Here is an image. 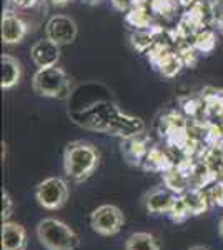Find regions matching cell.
Masks as SVG:
<instances>
[{
  "label": "cell",
  "mask_w": 223,
  "mask_h": 250,
  "mask_svg": "<svg viewBox=\"0 0 223 250\" xmlns=\"http://www.w3.org/2000/svg\"><path fill=\"white\" fill-rule=\"evenodd\" d=\"M100 164V154L95 145L85 140L70 142L63 150V170L74 182H85L90 179Z\"/></svg>",
  "instance_id": "cell-1"
},
{
  "label": "cell",
  "mask_w": 223,
  "mask_h": 250,
  "mask_svg": "<svg viewBox=\"0 0 223 250\" xmlns=\"http://www.w3.org/2000/svg\"><path fill=\"white\" fill-rule=\"evenodd\" d=\"M37 239L45 250H75L79 247V235L65 222L47 217L37 225Z\"/></svg>",
  "instance_id": "cell-2"
},
{
  "label": "cell",
  "mask_w": 223,
  "mask_h": 250,
  "mask_svg": "<svg viewBox=\"0 0 223 250\" xmlns=\"http://www.w3.org/2000/svg\"><path fill=\"white\" fill-rule=\"evenodd\" d=\"M32 88L40 97L63 99L68 92V79L65 70L57 65L39 68L32 79Z\"/></svg>",
  "instance_id": "cell-3"
},
{
  "label": "cell",
  "mask_w": 223,
  "mask_h": 250,
  "mask_svg": "<svg viewBox=\"0 0 223 250\" xmlns=\"http://www.w3.org/2000/svg\"><path fill=\"white\" fill-rule=\"evenodd\" d=\"M70 190L68 184L60 177H48L42 180L35 188V199L40 207L47 210H59L67 204Z\"/></svg>",
  "instance_id": "cell-4"
},
{
  "label": "cell",
  "mask_w": 223,
  "mask_h": 250,
  "mask_svg": "<svg viewBox=\"0 0 223 250\" xmlns=\"http://www.w3.org/2000/svg\"><path fill=\"white\" fill-rule=\"evenodd\" d=\"M125 225V215L117 205L105 204L97 207L90 215V227L102 237L117 235Z\"/></svg>",
  "instance_id": "cell-5"
},
{
  "label": "cell",
  "mask_w": 223,
  "mask_h": 250,
  "mask_svg": "<svg viewBox=\"0 0 223 250\" xmlns=\"http://www.w3.org/2000/svg\"><path fill=\"white\" fill-rule=\"evenodd\" d=\"M79 34V27L77 22L68 15H60L57 14L54 17L48 19L47 25H45V37L52 42L62 45H68L77 39Z\"/></svg>",
  "instance_id": "cell-6"
},
{
  "label": "cell",
  "mask_w": 223,
  "mask_h": 250,
  "mask_svg": "<svg viewBox=\"0 0 223 250\" xmlns=\"http://www.w3.org/2000/svg\"><path fill=\"white\" fill-rule=\"evenodd\" d=\"M178 195L172 188H168L167 185L163 187H155L152 190H148L143 195V205L147 208L148 213L153 215H160V213H167L172 210V207L175 205Z\"/></svg>",
  "instance_id": "cell-7"
},
{
  "label": "cell",
  "mask_w": 223,
  "mask_h": 250,
  "mask_svg": "<svg viewBox=\"0 0 223 250\" xmlns=\"http://www.w3.org/2000/svg\"><path fill=\"white\" fill-rule=\"evenodd\" d=\"M30 57H32V62L39 68L54 67L57 65V62H59V59H60V45L52 42V40H48L47 37L42 40H37L30 48Z\"/></svg>",
  "instance_id": "cell-8"
},
{
  "label": "cell",
  "mask_w": 223,
  "mask_h": 250,
  "mask_svg": "<svg viewBox=\"0 0 223 250\" xmlns=\"http://www.w3.org/2000/svg\"><path fill=\"white\" fill-rule=\"evenodd\" d=\"M27 35V23L14 12L5 10L2 15V42L7 45L20 43Z\"/></svg>",
  "instance_id": "cell-9"
},
{
  "label": "cell",
  "mask_w": 223,
  "mask_h": 250,
  "mask_svg": "<svg viewBox=\"0 0 223 250\" xmlns=\"http://www.w3.org/2000/svg\"><path fill=\"white\" fill-rule=\"evenodd\" d=\"M2 250H27V230L17 222H2Z\"/></svg>",
  "instance_id": "cell-10"
},
{
  "label": "cell",
  "mask_w": 223,
  "mask_h": 250,
  "mask_svg": "<svg viewBox=\"0 0 223 250\" xmlns=\"http://www.w3.org/2000/svg\"><path fill=\"white\" fill-rule=\"evenodd\" d=\"M20 75H22V67L20 62L14 55L3 54L2 55V82L0 87L3 90H9V88L15 87L20 82Z\"/></svg>",
  "instance_id": "cell-11"
},
{
  "label": "cell",
  "mask_w": 223,
  "mask_h": 250,
  "mask_svg": "<svg viewBox=\"0 0 223 250\" xmlns=\"http://www.w3.org/2000/svg\"><path fill=\"white\" fill-rule=\"evenodd\" d=\"M183 65L185 63H183V60H182L180 54H178V52H173V50H167L163 55H160L155 62V67L158 68V72L167 79L175 77Z\"/></svg>",
  "instance_id": "cell-12"
},
{
  "label": "cell",
  "mask_w": 223,
  "mask_h": 250,
  "mask_svg": "<svg viewBox=\"0 0 223 250\" xmlns=\"http://www.w3.org/2000/svg\"><path fill=\"white\" fill-rule=\"evenodd\" d=\"M125 250H160V242L150 232H135L125 240Z\"/></svg>",
  "instance_id": "cell-13"
},
{
  "label": "cell",
  "mask_w": 223,
  "mask_h": 250,
  "mask_svg": "<svg viewBox=\"0 0 223 250\" xmlns=\"http://www.w3.org/2000/svg\"><path fill=\"white\" fill-rule=\"evenodd\" d=\"M152 14L153 12L148 9L147 5H135L132 10H128L125 14V20L127 23H130L132 27H135L137 30L150 29L152 25Z\"/></svg>",
  "instance_id": "cell-14"
},
{
  "label": "cell",
  "mask_w": 223,
  "mask_h": 250,
  "mask_svg": "<svg viewBox=\"0 0 223 250\" xmlns=\"http://www.w3.org/2000/svg\"><path fill=\"white\" fill-rule=\"evenodd\" d=\"M157 39V30L155 25L150 27V29H143V30H135L130 34V43L132 47L135 48L137 52H147L152 48V45L155 43Z\"/></svg>",
  "instance_id": "cell-15"
},
{
  "label": "cell",
  "mask_w": 223,
  "mask_h": 250,
  "mask_svg": "<svg viewBox=\"0 0 223 250\" xmlns=\"http://www.w3.org/2000/svg\"><path fill=\"white\" fill-rule=\"evenodd\" d=\"M182 199H183V202H185L186 210H188L190 215H193V217L202 215V213H203L206 208H208V204H206V197L200 190H197V188L185 192L183 195H182Z\"/></svg>",
  "instance_id": "cell-16"
},
{
  "label": "cell",
  "mask_w": 223,
  "mask_h": 250,
  "mask_svg": "<svg viewBox=\"0 0 223 250\" xmlns=\"http://www.w3.org/2000/svg\"><path fill=\"white\" fill-rule=\"evenodd\" d=\"M193 47L197 48L202 54H210L217 45V37H215V32L210 29H202L198 34L193 37Z\"/></svg>",
  "instance_id": "cell-17"
},
{
  "label": "cell",
  "mask_w": 223,
  "mask_h": 250,
  "mask_svg": "<svg viewBox=\"0 0 223 250\" xmlns=\"http://www.w3.org/2000/svg\"><path fill=\"white\" fill-rule=\"evenodd\" d=\"M150 10L157 15H162L165 19H172L177 14V0H150Z\"/></svg>",
  "instance_id": "cell-18"
},
{
  "label": "cell",
  "mask_w": 223,
  "mask_h": 250,
  "mask_svg": "<svg viewBox=\"0 0 223 250\" xmlns=\"http://www.w3.org/2000/svg\"><path fill=\"white\" fill-rule=\"evenodd\" d=\"M168 217L175 222V224H182V222H185L190 217V213H188V210H186L185 202H183V199H182V197H178V199H177L175 205H173L172 210L168 212Z\"/></svg>",
  "instance_id": "cell-19"
},
{
  "label": "cell",
  "mask_w": 223,
  "mask_h": 250,
  "mask_svg": "<svg viewBox=\"0 0 223 250\" xmlns=\"http://www.w3.org/2000/svg\"><path fill=\"white\" fill-rule=\"evenodd\" d=\"M208 3L212 9L213 23L218 30L223 32V0H208Z\"/></svg>",
  "instance_id": "cell-20"
},
{
  "label": "cell",
  "mask_w": 223,
  "mask_h": 250,
  "mask_svg": "<svg viewBox=\"0 0 223 250\" xmlns=\"http://www.w3.org/2000/svg\"><path fill=\"white\" fill-rule=\"evenodd\" d=\"M14 215V200L7 190H2V222L10 220Z\"/></svg>",
  "instance_id": "cell-21"
},
{
  "label": "cell",
  "mask_w": 223,
  "mask_h": 250,
  "mask_svg": "<svg viewBox=\"0 0 223 250\" xmlns=\"http://www.w3.org/2000/svg\"><path fill=\"white\" fill-rule=\"evenodd\" d=\"M113 9L122 12V14H127L128 10H132L137 5V0H110Z\"/></svg>",
  "instance_id": "cell-22"
},
{
  "label": "cell",
  "mask_w": 223,
  "mask_h": 250,
  "mask_svg": "<svg viewBox=\"0 0 223 250\" xmlns=\"http://www.w3.org/2000/svg\"><path fill=\"white\" fill-rule=\"evenodd\" d=\"M40 0H10L12 5L19 7V9H32V7H35Z\"/></svg>",
  "instance_id": "cell-23"
},
{
  "label": "cell",
  "mask_w": 223,
  "mask_h": 250,
  "mask_svg": "<svg viewBox=\"0 0 223 250\" xmlns=\"http://www.w3.org/2000/svg\"><path fill=\"white\" fill-rule=\"evenodd\" d=\"M215 202L223 207V185H217L215 187Z\"/></svg>",
  "instance_id": "cell-24"
},
{
  "label": "cell",
  "mask_w": 223,
  "mask_h": 250,
  "mask_svg": "<svg viewBox=\"0 0 223 250\" xmlns=\"http://www.w3.org/2000/svg\"><path fill=\"white\" fill-rule=\"evenodd\" d=\"M43 2L50 3V5H55V7H62V5H67V3H70L72 0H43Z\"/></svg>",
  "instance_id": "cell-25"
},
{
  "label": "cell",
  "mask_w": 223,
  "mask_h": 250,
  "mask_svg": "<svg viewBox=\"0 0 223 250\" xmlns=\"http://www.w3.org/2000/svg\"><path fill=\"white\" fill-rule=\"evenodd\" d=\"M82 2L87 3V5H92L93 7V5H99V3L102 2V0H82Z\"/></svg>",
  "instance_id": "cell-26"
},
{
  "label": "cell",
  "mask_w": 223,
  "mask_h": 250,
  "mask_svg": "<svg viewBox=\"0 0 223 250\" xmlns=\"http://www.w3.org/2000/svg\"><path fill=\"white\" fill-rule=\"evenodd\" d=\"M218 233H220V237L223 240V217L220 219V222H218Z\"/></svg>",
  "instance_id": "cell-27"
},
{
  "label": "cell",
  "mask_w": 223,
  "mask_h": 250,
  "mask_svg": "<svg viewBox=\"0 0 223 250\" xmlns=\"http://www.w3.org/2000/svg\"><path fill=\"white\" fill-rule=\"evenodd\" d=\"M188 250H210V249H206L205 245H193V247H190Z\"/></svg>",
  "instance_id": "cell-28"
}]
</instances>
